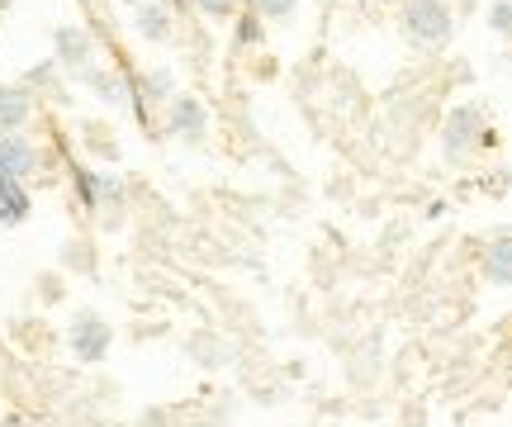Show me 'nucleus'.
I'll use <instances>...</instances> for the list:
<instances>
[{
  "label": "nucleus",
  "mask_w": 512,
  "mask_h": 427,
  "mask_svg": "<svg viewBox=\"0 0 512 427\" xmlns=\"http://www.w3.org/2000/svg\"><path fill=\"white\" fill-rule=\"evenodd\" d=\"M86 5H95V0H86Z\"/></svg>",
  "instance_id": "nucleus-17"
},
{
  "label": "nucleus",
  "mask_w": 512,
  "mask_h": 427,
  "mask_svg": "<svg viewBox=\"0 0 512 427\" xmlns=\"http://www.w3.org/2000/svg\"><path fill=\"white\" fill-rule=\"evenodd\" d=\"M57 48H62L67 62H86V48H91V43H86V34H76V29H62V34H57Z\"/></svg>",
  "instance_id": "nucleus-10"
},
{
  "label": "nucleus",
  "mask_w": 512,
  "mask_h": 427,
  "mask_svg": "<svg viewBox=\"0 0 512 427\" xmlns=\"http://www.w3.org/2000/svg\"><path fill=\"white\" fill-rule=\"evenodd\" d=\"M5 427H19V423H5Z\"/></svg>",
  "instance_id": "nucleus-15"
},
{
  "label": "nucleus",
  "mask_w": 512,
  "mask_h": 427,
  "mask_svg": "<svg viewBox=\"0 0 512 427\" xmlns=\"http://www.w3.org/2000/svg\"><path fill=\"white\" fill-rule=\"evenodd\" d=\"M29 214V195L10 171H0V223H19Z\"/></svg>",
  "instance_id": "nucleus-4"
},
{
  "label": "nucleus",
  "mask_w": 512,
  "mask_h": 427,
  "mask_svg": "<svg viewBox=\"0 0 512 427\" xmlns=\"http://www.w3.org/2000/svg\"><path fill=\"white\" fill-rule=\"evenodd\" d=\"M403 29L413 43H446L451 38V10L441 5V0H408L403 5Z\"/></svg>",
  "instance_id": "nucleus-1"
},
{
  "label": "nucleus",
  "mask_w": 512,
  "mask_h": 427,
  "mask_svg": "<svg viewBox=\"0 0 512 427\" xmlns=\"http://www.w3.org/2000/svg\"><path fill=\"white\" fill-rule=\"evenodd\" d=\"M475 129H479V110H456L451 124H446V152H465L475 143Z\"/></svg>",
  "instance_id": "nucleus-6"
},
{
  "label": "nucleus",
  "mask_w": 512,
  "mask_h": 427,
  "mask_svg": "<svg viewBox=\"0 0 512 427\" xmlns=\"http://www.w3.org/2000/svg\"><path fill=\"white\" fill-rule=\"evenodd\" d=\"M261 10L271 19H290L294 15V0H261Z\"/></svg>",
  "instance_id": "nucleus-13"
},
{
  "label": "nucleus",
  "mask_w": 512,
  "mask_h": 427,
  "mask_svg": "<svg viewBox=\"0 0 512 427\" xmlns=\"http://www.w3.org/2000/svg\"><path fill=\"white\" fill-rule=\"evenodd\" d=\"M128 5H138V0H128Z\"/></svg>",
  "instance_id": "nucleus-16"
},
{
  "label": "nucleus",
  "mask_w": 512,
  "mask_h": 427,
  "mask_svg": "<svg viewBox=\"0 0 512 427\" xmlns=\"http://www.w3.org/2000/svg\"><path fill=\"white\" fill-rule=\"evenodd\" d=\"M195 5H200L204 15H233L238 10V0H195Z\"/></svg>",
  "instance_id": "nucleus-11"
},
{
  "label": "nucleus",
  "mask_w": 512,
  "mask_h": 427,
  "mask_svg": "<svg viewBox=\"0 0 512 427\" xmlns=\"http://www.w3.org/2000/svg\"><path fill=\"white\" fill-rule=\"evenodd\" d=\"M171 124H176L181 133H190V138H195V133L204 129L200 105H195V100H176V114H171Z\"/></svg>",
  "instance_id": "nucleus-9"
},
{
  "label": "nucleus",
  "mask_w": 512,
  "mask_h": 427,
  "mask_svg": "<svg viewBox=\"0 0 512 427\" xmlns=\"http://www.w3.org/2000/svg\"><path fill=\"white\" fill-rule=\"evenodd\" d=\"M494 29H498V34H512V0L494 5Z\"/></svg>",
  "instance_id": "nucleus-12"
},
{
  "label": "nucleus",
  "mask_w": 512,
  "mask_h": 427,
  "mask_svg": "<svg viewBox=\"0 0 512 427\" xmlns=\"http://www.w3.org/2000/svg\"><path fill=\"white\" fill-rule=\"evenodd\" d=\"M5 5H10V0H0V10H5Z\"/></svg>",
  "instance_id": "nucleus-14"
},
{
  "label": "nucleus",
  "mask_w": 512,
  "mask_h": 427,
  "mask_svg": "<svg viewBox=\"0 0 512 427\" xmlns=\"http://www.w3.org/2000/svg\"><path fill=\"white\" fill-rule=\"evenodd\" d=\"M484 271L494 285H512V238H498L489 247V257H484Z\"/></svg>",
  "instance_id": "nucleus-7"
},
{
  "label": "nucleus",
  "mask_w": 512,
  "mask_h": 427,
  "mask_svg": "<svg viewBox=\"0 0 512 427\" xmlns=\"http://www.w3.org/2000/svg\"><path fill=\"white\" fill-rule=\"evenodd\" d=\"M29 119V91H19V86H0V133L19 129Z\"/></svg>",
  "instance_id": "nucleus-5"
},
{
  "label": "nucleus",
  "mask_w": 512,
  "mask_h": 427,
  "mask_svg": "<svg viewBox=\"0 0 512 427\" xmlns=\"http://www.w3.org/2000/svg\"><path fill=\"white\" fill-rule=\"evenodd\" d=\"M0 171H10L15 181H24V176L34 171V148H29L24 138H15V133H5V138H0Z\"/></svg>",
  "instance_id": "nucleus-3"
},
{
  "label": "nucleus",
  "mask_w": 512,
  "mask_h": 427,
  "mask_svg": "<svg viewBox=\"0 0 512 427\" xmlns=\"http://www.w3.org/2000/svg\"><path fill=\"white\" fill-rule=\"evenodd\" d=\"M138 34H143V38H166V34H171V15H166V10H157V5H147L143 15H138Z\"/></svg>",
  "instance_id": "nucleus-8"
},
{
  "label": "nucleus",
  "mask_w": 512,
  "mask_h": 427,
  "mask_svg": "<svg viewBox=\"0 0 512 427\" xmlns=\"http://www.w3.org/2000/svg\"><path fill=\"white\" fill-rule=\"evenodd\" d=\"M105 347H110V328H105L95 314L76 318V323H72V352L81 356V361H100V356H105Z\"/></svg>",
  "instance_id": "nucleus-2"
}]
</instances>
